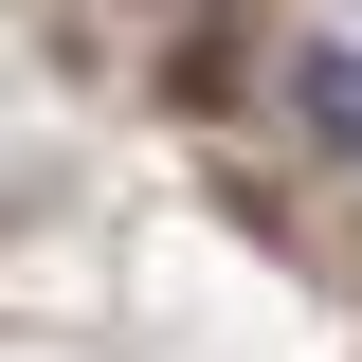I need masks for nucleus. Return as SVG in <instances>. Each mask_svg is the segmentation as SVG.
<instances>
[{
    "mask_svg": "<svg viewBox=\"0 0 362 362\" xmlns=\"http://www.w3.org/2000/svg\"><path fill=\"white\" fill-rule=\"evenodd\" d=\"M290 127L326 163H362V37H290Z\"/></svg>",
    "mask_w": 362,
    "mask_h": 362,
    "instance_id": "1",
    "label": "nucleus"
}]
</instances>
